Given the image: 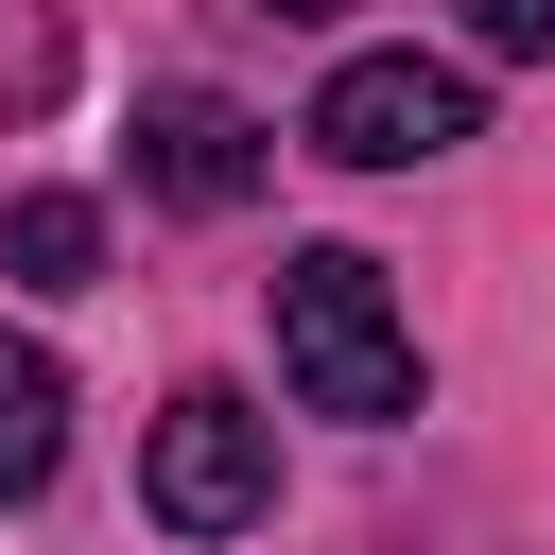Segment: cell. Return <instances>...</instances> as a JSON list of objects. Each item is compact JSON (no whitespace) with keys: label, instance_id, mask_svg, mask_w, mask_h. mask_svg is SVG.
Segmentation results:
<instances>
[{"label":"cell","instance_id":"cell-8","mask_svg":"<svg viewBox=\"0 0 555 555\" xmlns=\"http://www.w3.org/2000/svg\"><path fill=\"white\" fill-rule=\"evenodd\" d=\"M278 17H330V0H278Z\"/></svg>","mask_w":555,"mask_h":555},{"label":"cell","instance_id":"cell-5","mask_svg":"<svg viewBox=\"0 0 555 555\" xmlns=\"http://www.w3.org/2000/svg\"><path fill=\"white\" fill-rule=\"evenodd\" d=\"M52 451H69V364H52L35 330H0V503H35Z\"/></svg>","mask_w":555,"mask_h":555},{"label":"cell","instance_id":"cell-1","mask_svg":"<svg viewBox=\"0 0 555 555\" xmlns=\"http://www.w3.org/2000/svg\"><path fill=\"white\" fill-rule=\"evenodd\" d=\"M278 382L312 399V416H416V330H399V295H382V260H347V243H295L278 260Z\"/></svg>","mask_w":555,"mask_h":555},{"label":"cell","instance_id":"cell-7","mask_svg":"<svg viewBox=\"0 0 555 555\" xmlns=\"http://www.w3.org/2000/svg\"><path fill=\"white\" fill-rule=\"evenodd\" d=\"M468 35L486 52H555V0H468Z\"/></svg>","mask_w":555,"mask_h":555},{"label":"cell","instance_id":"cell-6","mask_svg":"<svg viewBox=\"0 0 555 555\" xmlns=\"http://www.w3.org/2000/svg\"><path fill=\"white\" fill-rule=\"evenodd\" d=\"M0 260H17L35 295H87V260H104V208H87V191H17V208H0Z\"/></svg>","mask_w":555,"mask_h":555},{"label":"cell","instance_id":"cell-3","mask_svg":"<svg viewBox=\"0 0 555 555\" xmlns=\"http://www.w3.org/2000/svg\"><path fill=\"white\" fill-rule=\"evenodd\" d=\"M295 139H312L330 173H416V156L468 139V69H434V52H347V69L312 87Z\"/></svg>","mask_w":555,"mask_h":555},{"label":"cell","instance_id":"cell-4","mask_svg":"<svg viewBox=\"0 0 555 555\" xmlns=\"http://www.w3.org/2000/svg\"><path fill=\"white\" fill-rule=\"evenodd\" d=\"M260 173H278V139H260L225 87H156V104H139V191H156V208L208 225V208H243Z\"/></svg>","mask_w":555,"mask_h":555},{"label":"cell","instance_id":"cell-2","mask_svg":"<svg viewBox=\"0 0 555 555\" xmlns=\"http://www.w3.org/2000/svg\"><path fill=\"white\" fill-rule=\"evenodd\" d=\"M139 503H156L173 538H260V520H278V416L225 399V382L156 399V434H139Z\"/></svg>","mask_w":555,"mask_h":555}]
</instances>
